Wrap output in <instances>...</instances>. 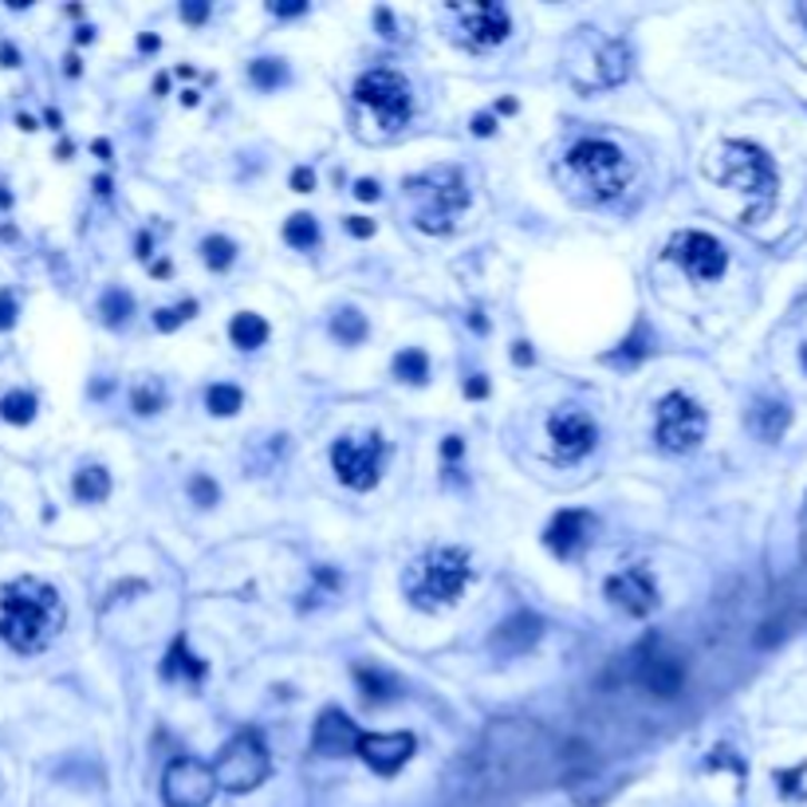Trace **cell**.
Wrapping results in <instances>:
<instances>
[{"instance_id":"cell-1","label":"cell","mask_w":807,"mask_h":807,"mask_svg":"<svg viewBox=\"0 0 807 807\" xmlns=\"http://www.w3.org/2000/svg\"><path fill=\"white\" fill-rule=\"evenodd\" d=\"M63 619L68 611H63L60 591L43 579L20 575L0 591V638L17 655H40L63 630Z\"/></svg>"},{"instance_id":"cell-2","label":"cell","mask_w":807,"mask_h":807,"mask_svg":"<svg viewBox=\"0 0 807 807\" xmlns=\"http://www.w3.org/2000/svg\"><path fill=\"white\" fill-rule=\"evenodd\" d=\"M469 579H473V568H469V555L461 548H434L406 571V596L417 611L453 607L469 587Z\"/></svg>"},{"instance_id":"cell-3","label":"cell","mask_w":807,"mask_h":807,"mask_svg":"<svg viewBox=\"0 0 807 807\" xmlns=\"http://www.w3.org/2000/svg\"><path fill=\"white\" fill-rule=\"evenodd\" d=\"M717 178L752 201V209H748V222H757V217H765V213L772 209V201H776V166H772V158L760 150V146H752V142H725L721 146V166H717Z\"/></svg>"},{"instance_id":"cell-4","label":"cell","mask_w":807,"mask_h":807,"mask_svg":"<svg viewBox=\"0 0 807 807\" xmlns=\"http://www.w3.org/2000/svg\"><path fill=\"white\" fill-rule=\"evenodd\" d=\"M568 166H571V174L583 178V186L591 189L599 201H611V197H619L622 189L630 186L627 154H622L614 142H603V138H587V142L571 146Z\"/></svg>"},{"instance_id":"cell-5","label":"cell","mask_w":807,"mask_h":807,"mask_svg":"<svg viewBox=\"0 0 807 807\" xmlns=\"http://www.w3.org/2000/svg\"><path fill=\"white\" fill-rule=\"evenodd\" d=\"M209 772H213V784H217V788L237 791L240 796V791H253L268 780L273 760H268V748L260 745V737L248 729V732H237V737L217 752Z\"/></svg>"},{"instance_id":"cell-6","label":"cell","mask_w":807,"mask_h":807,"mask_svg":"<svg viewBox=\"0 0 807 807\" xmlns=\"http://www.w3.org/2000/svg\"><path fill=\"white\" fill-rule=\"evenodd\" d=\"M355 102L363 111L374 115V122L383 130H398L410 122V111H414V99H410V83L391 68H374L358 79L355 87Z\"/></svg>"},{"instance_id":"cell-7","label":"cell","mask_w":807,"mask_h":807,"mask_svg":"<svg viewBox=\"0 0 807 807\" xmlns=\"http://www.w3.org/2000/svg\"><path fill=\"white\" fill-rule=\"evenodd\" d=\"M406 189L425 201L422 209H417V229L422 233H450L453 217L469 205V194H465V186H461L457 170L425 174V178L406 181Z\"/></svg>"},{"instance_id":"cell-8","label":"cell","mask_w":807,"mask_h":807,"mask_svg":"<svg viewBox=\"0 0 807 807\" xmlns=\"http://www.w3.org/2000/svg\"><path fill=\"white\" fill-rule=\"evenodd\" d=\"M386 461V442L383 434H363V437H339L332 445V469L347 489H374L378 473Z\"/></svg>"},{"instance_id":"cell-9","label":"cell","mask_w":807,"mask_h":807,"mask_svg":"<svg viewBox=\"0 0 807 807\" xmlns=\"http://www.w3.org/2000/svg\"><path fill=\"white\" fill-rule=\"evenodd\" d=\"M706 437V410L681 391L666 394L658 402V442L670 453H686Z\"/></svg>"},{"instance_id":"cell-10","label":"cell","mask_w":807,"mask_h":807,"mask_svg":"<svg viewBox=\"0 0 807 807\" xmlns=\"http://www.w3.org/2000/svg\"><path fill=\"white\" fill-rule=\"evenodd\" d=\"M213 772L209 765H201V760L194 757H178L166 765V772H161V799H166V807H205L213 799Z\"/></svg>"},{"instance_id":"cell-11","label":"cell","mask_w":807,"mask_h":807,"mask_svg":"<svg viewBox=\"0 0 807 807\" xmlns=\"http://www.w3.org/2000/svg\"><path fill=\"white\" fill-rule=\"evenodd\" d=\"M670 260H678L693 281H717L729 268V253L709 233H678L670 240Z\"/></svg>"},{"instance_id":"cell-12","label":"cell","mask_w":807,"mask_h":807,"mask_svg":"<svg viewBox=\"0 0 807 807\" xmlns=\"http://www.w3.org/2000/svg\"><path fill=\"white\" fill-rule=\"evenodd\" d=\"M414 748H417L414 732H363L355 752L363 757V765L371 768V772L394 776L410 757H414Z\"/></svg>"},{"instance_id":"cell-13","label":"cell","mask_w":807,"mask_h":807,"mask_svg":"<svg viewBox=\"0 0 807 807\" xmlns=\"http://www.w3.org/2000/svg\"><path fill=\"white\" fill-rule=\"evenodd\" d=\"M548 437H552V453L560 461H579L583 453H591L599 437V425L583 414V410H560L548 422Z\"/></svg>"},{"instance_id":"cell-14","label":"cell","mask_w":807,"mask_h":807,"mask_svg":"<svg viewBox=\"0 0 807 807\" xmlns=\"http://www.w3.org/2000/svg\"><path fill=\"white\" fill-rule=\"evenodd\" d=\"M607 599H611L622 614L646 619V614L658 607V587L646 568H627V571H619V575L607 579Z\"/></svg>"},{"instance_id":"cell-15","label":"cell","mask_w":807,"mask_h":807,"mask_svg":"<svg viewBox=\"0 0 807 807\" xmlns=\"http://www.w3.org/2000/svg\"><path fill=\"white\" fill-rule=\"evenodd\" d=\"M461 17V32L473 48H496L509 36V12L501 4H453Z\"/></svg>"},{"instance_id":"cell-16","label":"cell","mask_w":807,"mask_h":807,"mask_svg":"<svg viewBox=\"0 0 807 807\" xmlns=\"http://www.w3.org/2000/svg\"><path fill=\"white\" fill-rule=\"evenodd\" d=\"M358 737L363 732L355 729V721L343 709H323L319 721H315L312 752L315 757H347L358 748Z\"/></svg>"},{"instance_id":"cell-17","label":"cell","mask_w":807,"mask_h":807,"mask_svg":"<svg viewBox=\"0 0 807 807\" xmlns=\"http://www.w3.org/2000/svg\"><path fill=\"white\" fill-rule=\"evenodd\" d=\"M591 528H596V520H591V512L583 509H563L560 516L548 524L544 532V544L552 548L560 560H571V555L583 552V544L591 540Z\"/></svg>"},{"instance_id":"cell-18","label":"cell","mask_w":807,"mask_h":807,"mask_svg":"<svg viewBox=\"0 0 807 807\" xmlns=\"http://www.w3.org/2000/svg\"><path fill=\"white\" fill-rule=\"evenodd\" d=\"M681 678H686V670H681V662L673 655H662L658 646H650L642 658H638V681H642L650 693L658 697H673L681 689Z\"/></svg>"},{"instance_id":"cell-19","label":"cell","mask_w":807,"mask_h":807,"mask_svg":"<svg viewBox=\"0 0 807 807\" xmlns=\"http://www.w3.org/2000/svg\"><path fill=\"white\" fill-rule=\"evenodd\" d=\"M540 619L535 614H512L509 622H501L496 627V634H493V650L496 655H504V658H516V655H524L528 646H535L540 642Z\"/></svg>"},{"instance_id":"cell-20","label":"cell","mask_w":807,"mask_h":807,"mask_svg":"<svg viewBox=\"0 0 807 807\" xmlns=\"http://www.w3.org/2000/svg\"><path fill=\"white\" fill-rule=\"evenodd\" d=\"M76 496L83 504H99V501H107V493H111V473L102 465H87V469H79L76 473Z\"/></svg>"},{"instance_id":"cell-21","label":"cell","mask_w":807,"mask_h":807,"mask_svg":"<svg viewBox=\"0 0 807 807\" xmlns=\"http://www.w3.org/2000/svg\"><path fill=\"white\" fill-rule=\"evenodd\" d=\"M229 335H233V343H237L240 351H256L264 339H268V323H264L256 312H240V315H233Z\"/></svg>"},{"instance_id":"cell-22","label":"cell","mask_w":807,"mask_h":807,"mask_svg":"<svg viewBox=\"0 0 807 807\" xmlns=\"http://www.w3.org/2000/svg\"><path fill=\"white\" fill-rule=\"evenodd\" d=\"M161 673H166V678H194L197 681L205 673V662H197V658L186 650V638H178L170 658H166V666H161Z\"/></svg>"},{"instance_id":"cell-23","label":"cell","mask_w":807,"mask_h":807,"mask_svg":"<svg viewBox=\"0 0 807 807\" xmlns=\"http://www.w3.org/2000/svg\"><path fill=\"white\" fill-rule=\"evenodd\" d=\"M0 417L12 425H28L36 417V398L28 391H12L0 398Z\"/></svg>"},{"instance_id":"cell-24","label":"cell","mask_w":807,"mask_h":807,"mask_svg":"<svg viewBox=\"0 0 807 807\" xmlns=\"http://www.w3.org/2000/svg\"><path fill=\"white\" fill-rule=\"evenodd\" d=\"M394 374H398L402 383L422 386V383H425V374H430V358H425V351H417V347L402 351V355L394 358Z\"/></svg>"},{"instance_id":"cell-25","label":"cell","mask_w":807,"mask_h":807,"mask_svg":"<svg viewBox=\"0 0 807 807\" xmlns=\"http://www.w3.org/2000/svg\"><path fill=\"white\" fill-rule=\"evenodd\" d=\"M630 48L627 43H607V51H603V76H599V83H622L627 79V71H630Z\"/></svg>"},{"instance_id":"cell-26","label":"cell","mask_w":807,"mask_h":807,"mask_svg":"<svg viewBox=\"0 0 807 807\" xmlns=\"http://www.w3.org/2000/svg\"><path fill=\"white\" fill-rule=\"evenodd\" d=\"M332 332L339 335L343 343H351V347H355V343L366 339V319L355 312V307H343V312L332 319Z\"/></svg>"},{"instance_id":"cell-27","label":"cell","mask_w":807,"mask_h":807,"mask_svg":"<svg viewBox=\"0 0 807 807\" xmlns=\"http://www.w3.org/2000/svg\"><path fill=\"white\" fill-rule=\"evenodd\" d=\"M284 240H288L292 248H312L315 240H319V229H315V217H307V213H296L288 225H284Z\"/></svg>"},{"instance_id":"cell-28","label":"cell","mask_w":807,"mask_h":807,"mask_svg":"<svg viewBox=\"0 0 807 807\" xmlns=\"http://www.w3.org/2000/svg\"><path fill=\"white\" fill-rule=\"evenodd\" d=\"M240 402H245V398H240V391H237V386H229V383L209 386V394H205V406H209L213 414H222V417L237 414Z\"/></svg>"},{"instance_id":"cell-29","label":"cell","mask_w":807,"mask_h":807,"mask_svg":"<svg viewBox=\"0 0 807 807\" xmlns=\"http://www.w3.org/2000/svg\"><path fill=\"white\" fill-rule=\"evenodd\" d=\"M355 678H358V686L366 689V697H374V701H386V697L394 693V681L383 678L378 670H366V666H358Z\"/></svg>"},{"instance_id":"cell-30","label":"cell","mask_w":807,"mask_h":807,"mask_svg":"<svg viewBox=\"0 0 807 807\" xmlns=\"http://www.w3.org/2000/svg\"><path fill=\"white\" fill-rule=\"evenodd\" d=\"M233 260H237V248H233V240H225V237H209V240H205V264H209V268H217V273H222V268H229Z\"/></svg>"},{"instance_id":"cell-31","label":"cell","mask_w":807,"mask_h":807,"mask_svg":"<svg viewBox=\"0 0 807 807\" xmlns=\"http://www.w3.org/2000/svg\"><path fill=\"white\" fill-rule=\"evenodd\" d=\"M130 296L127 292H119V288H111L107 296H102V315H107V323H122L130 315Z\"/></svg>"},{"instance_id":"cell-32","label":"cell","mask_w":807,"mask_h":807,"mask_svg":"<svg viewBox=\"0 0 807 807\" xmlns=\"http://www.w3.org/2000/svg\"><path fill=\"white\" fill-rule=\"evenodd\" d=\"M161 386L158 383H142V386H135V410L138 414H158L161 410Z\"/></svg>"},{"instance_id":"cell-33","label":"cell","mask_w":807,"mask_h":807,"mask_svg":"<svg viewBox=\"0 0 807 807\" xmlns=\"http://www.w3.org/2000/svg\"><path fill=\"white\" fill-rule=\"evenodd\" d=\"M248 76H253V83H260V87H276L284 79V68L276 60H256L253 68H248Z\"/></svg>"},{"instance_id":"cell-34","label":"cell","mask_w":807,"mask_h":807,"mask_svg":"<svg viewBox=\"0 0 807 807\" xmlns=\"http://www.w3.org/2000/svg\"><path fill=\"white\" fill-rule=\"evenodd\" d=\"M194 312H197L194 304H181V307H161V312L154 315V323H158L161 332H174V327H178V323H186Z\"/></svg>"},{"instance_id":"cell-35","label":"cell","mask_w":807,"mask_h":807,"mask_svg":"<svg viewBox=\"0 0 807 807\" xmlns=\"http://www.w3.org/2000/svg\"><path fill=\"white\" fill-rule=\"evenodd\" d=\"M189 496H194V504L209 509V504H217V484H213L209 476H194V481H189Z\"/></svg>"},{"instance_id":"cell-36","label":"cell","mask_w":807,"mask_h":807,"mask_svg":"<svg viewBox=\"0 0 807 807\" xmlns=\"http://www.w3.org/2000/svg\"><path fill=\"white\" fill-rule=\"evenodd\" d=\"M12 323H17V299H12L9 292H0V332L12 327Z\"/></svg>"},{"instance_id":"cell-37","label":"cell","mask_w":807,"mask_h":807,"mask_svg":"<svg viewBox=\"0 0 807 807\" xmlns=\"http://www.w3.org/2000/svg\"><path fill=\"white\" fill-rule=\"evenodd\" d=\"M292 186H296V194H312V186H315L312 170H296V174H292Z\"/></svg>"},{"instance_id":"cell-38","label":"cell","mask_w":807,"mask_h":807,"mask_svg":"<svg viewBox=\"0 0 807 807\" xmlns=\"http://www.w3.org/2000/svg\"><path fill=\"white\" fill-rule=\"evenodd\" d=\"M465 394H469V398H484V394H489V383H484V374H473V378H469Z\"/></svg>"},{"instance_id":"cell-39","label":"cell","mask_w":807,"mask_h":807,"mask_svg":"<svg viewBox=\"0 0 807 807\" xmlns=\"http://www.w3.org/2000/svg\"><path fill=\"white\" fill-rule=\"evenodd\" d=\"M304 9H307L304 0H292V4H273L276 17H296V12H304Z\"/></svg>"},{"instance_id":"cell-40","label":"cell","mask_w":807,"mask_h":807,"mask_svg":"<svg viewBox=\"0 0 807 807\" xmlns=\"http://www.w3.org/2000/svg\"><path fill=\"white\" fill-rule=\"evenodd\" d=\"M205 12H209V4H186V9H181V17L197 24V20H205Z\"/></svg>"},{"instance_id":"cell-41","label":"cell","mask_w":807,"mask_h":807,"mask_svg":"<svg viewBox=\"0 0 807 807\" xmlns=\"http://www.w3.org/2000/svg\"><path fill=\"white\" fill-rule=\"evenodd\" d=\"M351 233H355V237H371L374 225H371V222H363V217H351Z\"/></svg>"},{"instance_id":"cell-42","label":"cell","mask_w":807,"mask_h":807,"mask_svg":"<svg viewBox=\"0 0 807 807\" xmlns=\"http://www.w3.org/2000/svg\"><path fill=\"white\" fill-rule=\"evenodd\" d=\"M461 450H465V445H461V437H445V445H442V453L445 457H461Z\"/></svg>"},{"instance_id":"cell-43","label":"cell","mask_w":807,"mask_h":807,"mask_svg":"<svg viewBox=\"0 0 807 807\" xmlns=\"http://www.w3.org/2000/svg\"><path fill=\"white\" fill-rule=\"evenodd\" d=\"M355 194L363 197V201H374V197H378V186H374V181H358Z\"/></svg>"},{"instance_id":"cell-44","label":"cell","mask_w":807,"mask_h":807,"mask_svg":"<svg viewBox=\"0 0 807 807\" xmlns=\"http://www.w3.org/2000/svg\"><path fill=\"white\" fill-rule=\"evenodd\" d=\"M473 130H476V135H493V119H489V115H481V119L473 122Z\"/></svg>"},{"instance_id":"cell-45","label":"cell","mask_w":807,"mask_h":807,"mask_svg":"<svg viewBox=\"0 0 807 807\" xmlns=\"http://www.w3.org/2000/svg\"><path fill=\"white\" fill-rule=\"evenodd\" d=\"M512 358H516V363H532V351H528V343H516V351H512Z\"/></svg>"},{"instance_id":"cell-46","label":"cell","mask_w":807,"mask_h":807,"mask_svg":"<svg viewBox=\"0 0 807 807\" xmlns=\"http://www.w3.org/2000/svg\"><path fill=\"white\" fill-rule=\"evenodd\" d=\"M799 20H804V24H807V4H799Z\"/></svg>"}]
</instances>
